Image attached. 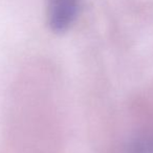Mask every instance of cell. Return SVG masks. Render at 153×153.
Here are the masks:
<instances>
[{
	"instance_id": "6da1fadb",
	"label": "cell",
	"mask_w": 153,
	"mask_h": 153,
	"mask_svg": "<svg viewBox=\"0 0 153 153\" xmlns=\"http://www.w3.org/2000/svg\"><path fill=\"white\" fill-rule=\"evenodd\" d=\"M81 0H47V21L53 32L64 33L79 13Z\"/></svg>"
}]
</instances>
